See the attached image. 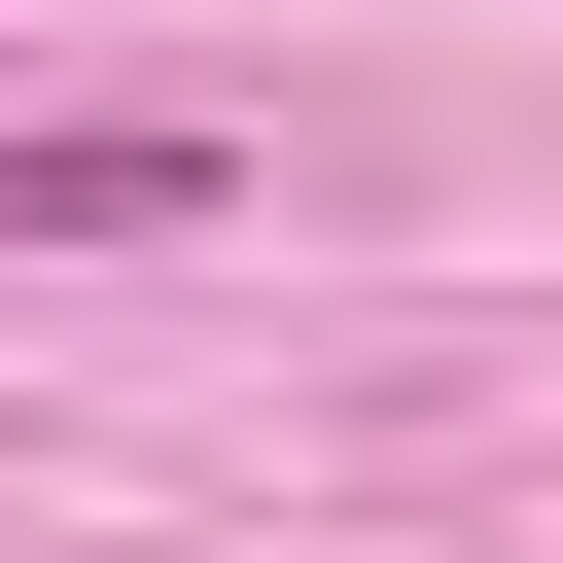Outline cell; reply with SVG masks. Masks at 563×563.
I'll return each instance as SVG.
<instances>
[{"label": "cell", "instance_id": "cell-1", "mask_svg": "<svg viewBox=\"0 0 563 563\" xmlns=\"http://www.w3.org/2000/svg\"><path fill=\"white\" fill-rule=\"evenodd\" d=\"M246 141L211 106H0V246H211Z\"/></svg>", "mask_w": 563, "mask_h": 563}]
</instances>
